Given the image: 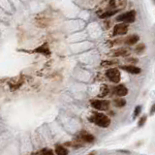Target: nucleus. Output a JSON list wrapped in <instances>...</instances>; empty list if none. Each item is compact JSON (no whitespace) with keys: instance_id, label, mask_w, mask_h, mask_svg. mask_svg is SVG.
Instances as JSON below:
<instances>
[{"instance_id":"1","label":"nucleus","mask_w":155,"mask_h":155,"mask_svg":"<svg viewBox=\"0 0 155 155\" xmlns=\"http://www.w3.org/2000/svg\"><path fill=\"white\" fill-rule=\"evenodd\" d=\"M88 119L90 122L94 123L95 125L101 128H107L109 127L111 124V119L109 116L103 113H98V111L92 113L91 115L88 117Z\"/></svg>"},{"instance_id":"2","label":"nucleus","mask_w":155,"mask_h":155,"mask_svg":"<svg viewBox=\"0 0 155 155\" xmlns=\"http://www.w3.org/2000/svg\"><path fill=\"white\" fill-rule=\"evenodd\" d=\"M90 105L97 111H106L109 110L110 108V102L107 100H91L90 101Z\"/></svg>"},{"instance_id":"3","label":"nucleus","mask_w":155,"mask_h":155,"mask_svg":"<svg viewBox=\"0 0 155 155\" xmlns=\"http://www.w3.org/2000/svg\"><path fill=\"white\" fill-rule=\"evenodd\" d=\"M106 77L113 83L118 84L120 81V79H121V74H120V71L117 68H111L109 70H107Z\"/></svg>"},{"instance_id":"4","label":"nucleus","mask_w":155,"mask_h":155,"mask_svg":"<svg viewBox=\"0 0 155 155\" xmlns=\"http://www.w3.org/2000/svg\"><path fill=\"white\" fill-rule=\"evenodd\" d=\"M116 20H117V21H122V23H127V24L134 23L136 20V12L134 10H132L127 13H124V14L118 16V18Z\"/></svg>"},{"instance_id":"5","label":"nucleus","mask_w":155,"mask_h":155,"mask_svg":"<svg viewBox=\"0 0 155 155\" xmlns=\"http://www.w3.org/2000/svg\"><path fill=\"white\" fill-rule=\"evenodd\" d=\"M128 31V25L127 23H118L116 24L114 28V35H124Z\"/></svg>"},{"instance_id":"6","label":"nucleus","mask_w":155,"mask_h":155,"mask_svg":"<svg viewBox=\"0 0 155 155\" xmlns=\"http://www.w3.org/2000/svg\"><path fill=\"white\" fill-rule=\"evenodd\" d=\"M114 92L118 97H124L128 94V88L123 84H118L114 88Z\"/></svg>"},{"instance_id":"7","label":"nucleus","mask_w":155,"mask_h":155,"mask_svg":"<svg viewBox=\"0 0 155 155\" xmlns=\"http://www.w3.org/2000/svg\"><path fill=\"white\" fill-rule=\"evenodd\" d=\"M122 69V70L126 71L128 73H130V74H133V75H138L140 74L141 72V70L137 66H134V65H126V66H121L120 67Z\"/></svg>"},{"instance_id":"8","label":"nucleus","mask_w":155,"mask_h":155,"mask_svg":"<svg viewBox=\"0 0 155 155\" xmlns=\"http://www.w3.org/2000/svg\"><path fill=\"white\" fill-rule=\"evenodd\" d=\"M126 4V0H111L110 5L111 7L114 8V10H117L119 11V9H121Z\"/></svg>"},{"instance_id":"9","label":"nucleus","mask_w":155,"mask_h":155,"mask_svg":"<svg viewBox=\"0 0 155 155\" xmlns=\"http://www.w3.org/2000/svg\"><path fill=\"white\" fill-rule=\"evenodd\" d=\"M79 139L81 141H84V143H93V141H95V137L91 134H89V133H83V134L80 135Z\"/></svg>"},{"instance_id":"10","label":"nucleus","mask_w":155,"mask_h":155,"mask_svg":"<svg viewBox=\"0 0 155 155\" xmlns=\"http://www.w3.org/2000/svg\"><path fill=\"white\" fill-rule=\"evenodd\" d=\"M69 150L63 145H56L55 146V154L56 155H68Z\"/></svg>"},{"instance_id":"11","label":"nucleus","mask_w":155,"mask_h":155,"mask_svg":"<svg viewBox=\"0 0 155 155\" xmlns=\"http://www.w3.org/2000/svg\"><path fill=\"white\" fill-rule=\"evenodd\" d=\"M139 40H140V38L138 35H131V36H129L125 39V44L129 45V46H132V45L136 44V43H138Z\"/></svg>"},{"instance_id":"12","label":"nucleus","mask_w":155,"mask_h":155,"mask_svg":"<svg viewBox=\"0 0 155 155\" xmlns=\"http://www.w3.org/2000/svg\"><path fill=\"white\" fill-rule=\"evenodd\" d=\"M36 53H43V54H45V55H49L50 53V49H49V47L47 44H44L43 46L41 47H39V48L36 49Z\"/></svg>"},{"instance_id":"13","label":"nucleus","mask_w":155,"mask_h":155,"mask_svg":"<svg viewBox=\"0 0 155 155\" xmlns=\"http://www.w3.org/2000/svg\"><path fill=\"white\" fill-rule=\"evenodd\" d=\"M126 104H127V102L125 99H123V98H116L114 100V105L116 108H123L126 106Z\"/></svg>"},{"instance_id":"14","label":"nucleus","mask_w":155,"mask_h":155,"mask_svg":"<svg viewBox=\"0 0 155 155\" xmlns=\"http://www.w3.org/2000/svg\"><path fill=\"white\" fill-rule=\"evenodd\" d=\"M109 92H110L109 87H108L106 84H104V85H102V87H101L100 92H99L98 96L101 97V98H104V97H106L108 95V94H109Z\"/></svg>"},{"instance_id":"15","label":"nucleus","mask_w":155,"mask_h":155,"mask_svg":"<svg viewBox=\"0 0 155 155\" xmlns=\"http://www.w3.org/2000/svg\"><path fill=\"white\" fill-rule=\"evenodd\" d=\"M118 11L117 10H110V11H107L105 13H103V14L100 16L101 19H107V18H111V17L114 16L116 13H117Z\"/></svg>"},{"instance_id":"16","label":"nucleus","mask_w":155,"mask_h":155,"mask_svg":"<svg viewBox=\"0 0 155 155\" xmlns=\"http://www.w3.org/2000/svg\"><path fill=\"white\" fill-rule=\"evenodd\" d=\"M129 54V51L126 49H119L114 53V56H126Z\"/></svg>"},{"instance_id":"17","label":"nucleus","mask_w":155,"mask_h":155,"mask_svg":"<svg viewBox=\"0 0 155 155\" xmlns=\"http://www.w3.org/2000/svg\"><path fill=\"white\" fill-rule=\"evenodd\" d=\"M144 49H145V46H144V44H140V45L138 46L137 48L135 49V51H136L137 53L141 54V53H144Z\"/></svg>"},{"instance_id":"18","label":"nucleus","mask_w":155,"mask_h":155,"mask_svg":"<svg viewBox=\"0 0 155 155\" xmlns=\"http://www.w3.org/2000/svg\"><path fill=\"white\" fill-rule=\"evenodd\" d=\"M141 113V106H137L134 110V113H133V117L136 118Z\"/></svg>"},{"instance_id":"19","label":"nucleus","mask_w":155,"mask_h":155,"mask_svg":"<svg viewBox=\"0 0 155 155\" xmlns=\"http://www.w3.org/2000/svg\"><path fill=\"white\" fill-rule=\"evenodd\" d=\"M41 154L42 155H54V152L50 148H44L41 151Z\"/></svg>"},{"instance_id":"20","label":"nucleus","mask_w":155,"mask_h":155,"mask_svg":"<svg viewBox=\"0 0 155 155\" xmlns=\"http://www.w3.org/2000/svg\"><path fill=\"white\" fill-rule=\"evenodd\" d=\"M146 118H147V117H146V115H143V116H141V117L140 118V120H139V122H138V126H139V127L144 126L145 121H146Z\"/></svg>"},{"instance_id":"21","label":"nucleus","mask_w":155,"mask_h":155,"mask_svg":"<svg viewBox=\"0 0 155 155\" xmlns=\"http://www.w3.org/2000/svg\"><path fill=\"white\" fill-rule=\"evenodd\" d=\"M155 114V104H153L152 105V107H151V109H150V114Z\"/></svg>"},{"instance_id":"22","label":"nucleus","mask_w":155,"mask_h":155,"mask_svg":"<svg viewBox=\"0 0 155 155\" xmlns=\"http://www.w3.org/2000/svg\"><path fill=\"white\" fill-rule=\"evenodd\" d=\"M128 61H131V62H137V59H133V58H131V59H129Z\"/></svg>"},{"instance_id":"23","label":"nucleus","mask_w":155,"mask_h":155,"mask_svg":"<svg viewBox=\"0 0 155 155\" xmlns=\"http://www.w3.org/2000/svg\"><path fill=\"white\" fill-rule=\"evenodd\" d=\"M40 155H42V154H40Z\"/></svg>"}]
</instances>
